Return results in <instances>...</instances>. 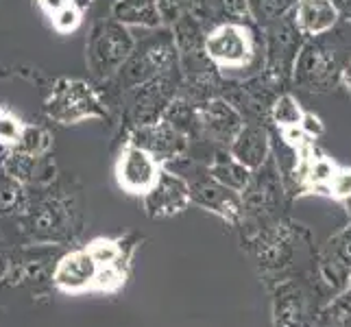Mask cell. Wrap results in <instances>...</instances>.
I'll return each instance as SVG.
<instances>
[{"label":"cell","instance_id":"cell-1","mask_svg":"<svg viewBox=\"0 0 351 327\" xmlns=\"http://www.w3.org/2000/svg\"><path fill=\"white\" fill-rule=\"evenodd\" d=\"M351 62V24L336 27L301 44L293 68V86L308 94H328L341 86V72Z\"/></svg>","mask_w":351,"mask_h":327},{"label":"cell","instance_id":"cell-2","mask_svg":"<svg viewBox=\"0 0 351 327\" xmlns=\"http://www.w3.org/2000/svg\"><path fill=\"white\" fill-rule=\"evenodd\" d=\"M205 59L219 70L245 72L264 66L262 38L256 22H219L203 38Z\"/></svg>","mask_w":351,"mask_h":327},{"label":"cell","instance_id":"cell-3","mask_svg":"<svg viewBox=\"0 0 351 327\" xmlns=\"http://www.w3.org/2000/svg\"><path fill=\"white\" fill-rule=\"evenodd\" d=\"M262 29L264 77L275 83L277 88H282L293 81V68L301 51V44H304V35L297 31L290 14L264 24Z\"/></svg>","mask_w":351,"mask_h":327},{"label":"cell","instance_id":"cell-4","mask_svg":"<svg viewBox=\"0 0 351 327\" xmlns=\"http://www.w3.org/2000/svg\"><path fill=\"white\" fill-rule=\"evenodd\" d=\"M136 48L129 29L116 20L96 27L88 44V68L96 79H110Z\"/></svg>","mask_w":351,"mask_h":327},{"label":"cell","instance_id":"cell-5","mask_svg":"<svg viewBox=\"0 0 351 327\" xmlns=\"http://www.w3.org/2000/svg\"><path fill=\"white\" fill-rule=\"evenodd\" d=\"M46 114L62 125H77L86 118H103L105 109L99 94L86 81L62 79L48 96Z\"/></svg>","mask_w":351,"mask_h":327},{"label":"cell","instance_id":"cell-6","mask_svg":"<svg viewBox=\"0 0 351 327\" xmlns=\"http://www.w3.org/2000/svg\"><path fill=\"white\" fill-rule=\"evenodd\" d=\"M175 48L177 46L171 38L151 40L142 46H136L127 62L116 72L120 83H125L127 88H138L149 79L157 77L160 72L168 70L173 64Z\"/></svg>","mask_w":351,"mask_h":327},{"label":"cell","instance_id":"cell-7","mask_svg":"<svg viewBox=\"0 0 351 327\" xmlns=\"http://www.w3.org/2000/svg\"><path fill=\"white\" fill-rule=\"evenodd\" d=\"M162 171V162L147 149L129 142L123 149L116 164V179L118 186L129 195H147L155 186L157 177Z\"/></svg>","mask_w":351,"mask_h":327},{"label":"cell","instance_id":"cell-8","mask_svg":"<svg viewBox=\"0 0 351 327\" xmlns=\"http://www.w3.org/2000/svg\"><path fill=\"white\" fill-rule=\"evenodd\" d=\"M175 92H177V77L173 79L171 68L138 86V92L133 96V105H131L133 123L138 127H144L162 120L166 109L173 105Z\"/></svg>","mask_w":351,"mask_h":327},{"label":"cell","instance_id":"cell-9","mask_svg":"<svg viewBox=\"0 0 351 327\" xmlns=\"http://www.w3.org/2000/svg\"><path fill=\"white\" fill-rule=\"evenodd\" d=\"M190 203V184L166 168H162L155 186L144 195L149 216H173L184 212Z\"/></svg>","mask_w":351,"mask_h":327},{"label":"cell","instance_id":"cell-10","mask_svg":"<svg viewBox=\"0 0 351 327\" xmlns=\"http://www.w3.org/2000/svg\"><path fill=\"white\" fill-rule=\"evenodd\" d=\"M96 275H99V264L90 256L88 249H79L57 262L53 282L64 293H83V290L94 288Z\"/></svg>","mask_w":351,"mask_h":327},{"label":"cell","instance_id":"cell-11","mask_svg":"<svg viewBox=\"0 0 351 327\" xmlns=\"http://www.w3.org/2000/svg\"><path fill=\"white\" fill-rule=\"evenodd\" d=\"M190 201L201 205L203 210L219 214L229 223H236L242 214V197L236 190L219 184V181L212 177L190 186Z\"/></svg>","mask_w":351,"mask_h":327},{"label":"cell","instance_id":"cell-12","mask_svg":"<svg viewBox=\"0 0 351 327\" xmlns=\"http://www.w3.org/2000/svg\"><path fill=\"white\" fill-rule=\"evenodd\" d=\"M229 155L249 171L258 168L271 157V136L262 123H245L229 144Z\"/></svg>","mask_w":351,"mask_h":327},{"label":"cell","instance_id":"cell-13","mask_svg":"<svg viewBox=\"0 0 351 327\" xmlns=\"http://www.w3.org/2000/svg\"><path fill=\"white\" fill-rule=\"evenodd\" d=\"M138 147L147 149L157 160H173L186 151V136L184 131L173 127L168 120H157L153 125H144L136 131V136L131 140Z\"/></svg>","mask_w":351,"mask_h":327},{"label":"cell","instance_id":"cell-14","mask_svg":"<svg viewBox=\"0 0 351 327\" xmlns=\"http://www.w3.org/2000/svg\"><path fill=\"white\" fill-rule=\"evenodd\" d=\"M197 118H199L201 129L208 133L212 140L223 142L227 147L236 138L240 127L245 125V120H242L238 109L223 99H214L210 103H205L197 112Z\"/></svg>","mask_w":351,"mask_h":327},{"label":"cell","instance_id":"cell-15","mask_svg":"<svg viewBox=\"0 0 351 327\" xmlns=\"http://www.w3.org/2000/svg\"><path fill=\"white\" fill-rule=\"evenodd\" d=\"M290 18H293L297 31L304 35V40L328 33L341 22L332 0H297L290 11Z\"/></svg>","mask_w":351,"mask_h":327},{"label":"cell","instance_id":"cell-16","mask_svg":"<svg viewBox=\"0 0 351 327\" xmlns=\"http://www.w3.org/2000/svg\"><path fill=\"white\" fill-rule=\"evenodd\" d=\"M269 114L273 118V123L280 127L282 136L288 144H299L304 140H310L306 133H304V118H306V109L301 107L299 99H295L290 92L284 94H277L271 107H269Z\"/></svg>","mask_w":351,"mask_h":327},{"label":"cell","instance_id":"cell-17","mask_svg":"<svg viewBox=\"0 0 351 327\" xmlns=\"http://www.w3.org/2000/svg\"><path fill=\"white\" fill-rule=\"evenodd\" d=\"M323 275L334 286L345 284L351 275V225L336 234L323 251Z\"/></svg>","mask_w":351,"mask_h":327},{"label":"cell","instance_id":"cell-18","mask_svg":"<svg viewBox=\"0 0 351 327\" xmlns=\"http://www.w3.org/2000/svg\"><path fill=\"white\" fill-rule=\"evenodd\" d=\"M112 16L125 27L157 29L162 24L155 0H116L112 7Z\"/></svg>","mask_w":351,"mask_h":327},{"label":"cell","instance_id":"cell-19","mask_svg":"<svg viewBox=\"0 0 351 327\" xmlns=\"http://www.w3.org/2000/svg\"><path fill=\"white\" fill-rule=\"evenodd\" d=\"M210 175L212 179H216L219 184L232 188L236 192H242L251 181V171L245 168L242 164H238L232 155H219V160H216L210 168Z\"/></svg>","mask_w":351,"mask_h":327},{"label":"cell","instance_id":"cell-20","mask_svg":"<svg viewBox=\"0 0 351 327\" xmlns=\"http://www.w3.org/2000/svg\"><path fill=\"white\" fill-rule=\"evenodd\" d=\"M304 297L295 286L284 288L277 299V327H304Z\"/></svg>","mask_w":351,"mask_h":327},{"label":"cell","instance_id":"cell-21","mask_svg":"<svg viewBox=\"0 0 351 327\" xmlns=\"http://www.w3.org/2000/svg\"><path fill=\"white\" fill-rule=\"evenodd\" d=\"M297 0H247L251 18L256 20V24H269L282 16H288L293 11Z\"/></svg>","mask_w":351,"mask_h":327},{"label":"cell","instance_id":"cell-22","mask_svg":"<svg viewBox=\"0 0 351 327\" xmlns=\"http://www.w3.org/2000/svg\"><path fill=\"white\" fill-rule=\"evenodd\" d=\"M16 149L20 155L27 157H42L48 149H51V136L42 127L24 125L22 136L16 144Z\"/></svg>","mask_w":351,"mask_h":327},{"label":"cell","instance_id":"cell-23","mask_svg":"<svg viewBox=\"0 0 351 327\" xmlns=\"http://www.w3.org/2000/svg\"><path fill=\"white\" fill-rule=\"evenodd\" d=\"M51 22H53V29L57 33H62V35H70V33H75L79 27H81V22H83V11L77 3H70L66 5L64 9H59L55 11V14L51 16Z\"/></svg>","mask_w":351,"mask_h":327},{"label":"cell","instance_id":"cell-24","mask_svg":"<svg viewBox=\"0 0 351 327\" xmlns=\"http://www.w3.org/2000/svg\"><path fill=\"white\" fill-rule=\"evenodd\" d=\"M22 120L16 118L14 114H3L0 116V144H7V147H16L20 136H22Z\"/></svg>","mask_w":351,"mask_h":327},{"label":"cell","instance_id":"cell-25","mask_svg":"<svg viewBox=\"0 0 351 327\" xmlns=\"http://www.w3.org/2000/svg\"><path fill=\"white\" fill-rule=\"evenodd\" d=\"M190 3L192 0H155L162 22H171V24H175L181 16L186 14Z\"/></svg>","mask_w":351,"mask_h":327},{"label":"cell","instance_id":"cell-26","mask_svg":"<svg viewBox=\"0 0 351 327\" xmlns=\"http://www.w3.org/2000/svg\"><path fill=\"white\" fill-rule=\"evenodd\" d=\"M328 195H332L334 199H341V201L351 197V168H341V166L336 168Z\"/></svg>","mask_w":351,"mask_h":327},{"label":"cell","instance_id":"cell-27","mask_svg":"<svg viewBox=\"0 0 351 327\" xmlns=\"http://www.w3.org/2000/svg\"><path fill=\"white\" fill-rule=\"evenodd\" d=\"M48 16H53L55 11H59V9H64L66 5H70V3H75V0H35Z\"/></svg>","mask_w":351,"mask_h":327},{"label":"cell","instance_id":"cell-28","mask_svg":"<svg viewBox=\"0 0 351 327\" xmlns=\"http://www.w3.org/2000/svg\"><path fill=\"white\" fill-rule=\"evenodd\" d=\"M338 16H341L343 22H349L351 24V0H332Z\"/></svg>","mask_w":351,"mask_h":327},{"label":"cell","instance_id":"cell-29","mask_svg":"<svg viewBox=\"0 0 351 327\" xmlns=\"http://www.w3.org/2000/svg\"><path fill=\"white\" fill-rule=\"evenodd\" d=\"M338 88H343L345 94L349 96V101H351V62L343 68V72H341V86H338Z\"/></svg>","mask_w":351,"mask_h":327},{"label":"cell","instance_id":"cell-30","mask_svg":"<svg viewBox=\"0 0 351 327\" xmlns=\"http://www.w3.org/2000/svg\"><path fill=\"white\" fill-rule=\"evenodd\" d=\"M345 205H347V214H349V218H351V197L345 199Z\"/></svg>","mask_w":351,"mask_h":327},{"label":"cell","instance_id":"cell-31","mask_svg":"<svg viewBox=\"0 0 351 327\" xmlns=\"http://www.w3.org/2000/svg\"><path fill=\"white\" fill-rule=\"evenodd\" d=\"M3 114H5V109H3V107H0V116H3Z\"/></svg>","mask_w":351,"mask_h":327}]
</instances>
